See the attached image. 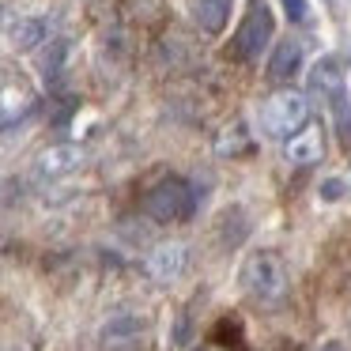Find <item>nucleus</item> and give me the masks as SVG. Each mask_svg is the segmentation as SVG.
<instances>
[{"instance_id": "f257e3e1", "label": "nucleus", "mask_w": 351, "mask_h": 351, "mask_svg": "<svg viewBox=\"0 0 351 351\" xmlns=\"http://www.w3.org/2000/svg\"><path fill=\"white\" fill-rule=\"evenodd\" d=\"M242 287L250 291V298L265 306H276L287 298L291 291V276H287V265L276 250H257L250 253V261L242 265Z\"/></svg>"}, {"instance_id": "f03ea898", "label": "nucleus", "mask_w": 351, "mask_h": 351, "mask_svg": "<svg viewBox=\"0 0 351 351\" xmlns=\"http://www.w3.org/2000/svg\"><path fill=\"white\" fill-rule=\"evenodd\" d=\"M140 208H144L155 223H182V219H189L193 208H197V193H193V185L185 182V178H159V182L144 193Z\"/></svg>"}, {"instance_id": "7ed1b4c3", "label": "nucleus", "mask_w": 351, "mask_h": 351, "mask_svg": "<svg viewBox=\"0 0 351 351\" xmlns=\"http://www.w3.org/2000/svg\"><path fill=\"white\" fill-rule=\"evenodd\" d=\"M306 117H310V102H306V95L276 91L272 99H265V106H261V129H265L272 140H287V136H295V132L306 125Z\"/></svg>"}, {"instance_id": "20e7f679", "label": "nucleus", "mask_w": 351, "mask_h": 351, "mask_svg": "<svg viewBox=\"0 0 351 351\" xmlns=\"http://www.w3.org/2000/svg\"><path fill=\"white\" fill-rule=\"evenodd\" d=\"M272 31H276L272 8H268L265 0H250V12H245L242 27H238V34H234V57L257 61L268 49V42H272Z\"/></svg>"}, {"instance_id": "39448f33", "label": "nucleus", "mask_w": 351, "mask_h": 351, "mask_svg": "<svg viewBox=\"0 0 351 351\" xmlns=\"http://www.w3.org/2000/svg\"><path fill=\"white\" fill-rule=\"evenodd\" d=\"M84 147L80 144H53L34 159V178L38 182H57V178H69L84 167Z\"/></svg>"}, {"instance_id": "423d86ee", "label": "nucleus", "mask_w": 351, "mask_h": 351, "mask_svg": "<svg viewBox=\"0 0 351 351\" xmlns=\"http://www.w3.org/2000/svg\"><path fill=\"white\" fill-rule=\"evenodd\" d=\"M34 106V95L31 87L23 84V80L16 76H4L0 72V129H8V125H16L19 117H27Z\"/></svg>"}, {"instance_id": "0eeeda50", "label": "nucleus", "mask_w": 351, "mask_h": 351, "mask_svg": "<svg viewBox=\"0 0 351 351\" xmlns=\"http://www.w3.org/2000/svg\"><path fill=\"white\" fill-rule=\"evenodd\" d=\"M147 276L159 283H170L178 280V276L185 272V265H189V250H185L182 242H159L152 253H147Z\"/></svg>"}, {"instance_id": "6e6552de", "label": "nucleus", "mask_w": 351, "mask_h": 351, "mask_svg": "<svg viewBox=\"0 0 351 351\" xmlns=\"http://www.w3.org/2000/svg\"><path fill=\"white\" fill-rule=\"evenodd\" d=\"M283 155H287V162H295V167H313V162H321L325 159V132H321V125H302L295 136H287Z\"/></svg>"}, {"instance_id": "1a4fd4ad", "label": "nucleus", "mask_w": 351, "mask_h": 351, "mask_svg": "<svg viewBox=\"0 0 351 351\" xmlns=\"http://www.w3.org/2000/svg\"><path fill=\"white\" fill-rule=\"evenodd\" d=\"M8 42H12V49H19V53H31V49H38V46L49 42V23L42 16H23V19H16V23L8 27Z\"/></svg>"}, {"instance_id": "9d476101", "label": "nucleus", "mask_w": 351, "mask_h": 351, "mask_svg": "<svg viewBox=\"0 0 351 351\" xmlns=\"http://www.w3.org/2000/svg\"><path fill=\"white\" fill-rule=\"evenodd\" d=\"M310 87H313L317 95H328V99H336V95L343 91L340 61H336V57H325V61L313 64V72H310Z\"/></svg>"}, {"instance_id": "9b49d317", "label": "nucleus", "mask_w": 351, "mask_h": 351, "mask_svg": "<svg viewBox=\"0 0 351 351\" xmlns=\"http://www.w3.org/2000/svg\"><path fill=\"white\" fill-rule=\"evenodd\" d=\"M298 69H302V46H298V42H280L276 53H272V61H268V76L272 80H291Z\"/></svg>"}, {"instance_id": "f8f14e48", "label": "nucleus", "mask_w": 351, "mask_h": 351, "mask_svg": "<svg viewBox=\"0 0 351 351\" xmlns=\"http://www.w3.org/2000/svg\"><path fill=\"white\" fill-rule=\"evenodd\" d=\"M144 336V317H114L102 325V343L117 348V343H132Z\"/></svg>"}, {"instance_id": "ddd939ff", "label": "nucleus", "mask_w": 351, "mask_h": 351, "mask_svg": "<svg viewBox=\"0 0 351 351\" xmlns=\"http://www.w3.org/2000/svg\"><path fill=\"white\" fill-rule=\"evenodd\" d=\"M230 4H234V0H197V23L204 27L208 34H219L230 19Z\"/></svg>"}, {"instance_id": "4468645a", "label": "nucleus", "mask_w": 351, "mask_h": 351, "mask_svg": "<svg viewBox=\"0 0 351 351\" xmlns=\"http://www.w3.org/2000/svg\"><path fill=\"white\" fill-rule=\"evenodd\" d=\"M245 147H250V140H245V129H242V125H234V129L223 132L219 155H238V152H245Z\"/></svg>"}, {"instance_id": "2eb2a0df", "label": "nucleus", "mask_w": 351, "mask_h": 351, "mask_svg": "<svg viewBox=\"0 0 351 351\" xmlns=\"http://www.w3.org/2000/svg\"><path fill=\"white\" fill-rule=\"evenodd\" d=\"M283 8H287L291 23H306V19H310V4H306V0H283Z\"/></svg>"}, {"instance_id": "dca6fc26", "label": "nucleus", "mask_w": 351, "mask_h": 351, "mask_svg": "<svg viewBox=\"0 0 351 351\" xmlns=\"http://www.w3.org/2000/svg\"><path fill=\"white\" fill-rule=\"evenodd\" d=\"M317 351H343V348H340V343H336V340H332V343H321V348H317Z\"/></svg>"}, {"instance_id": "f3484780", "label": "nucleus", "mask_w": 351, "mask_h": 351, "mask_svg": "<svg viewBox=\"0 0 351 351\" xmlns=\"http://www.w3.org/2000/svg\"><path fill=\"white\" fill-rule=\"evenodd\" d=\"M197 351H227V348H197Z\"/></svg>"}]
</instances>
